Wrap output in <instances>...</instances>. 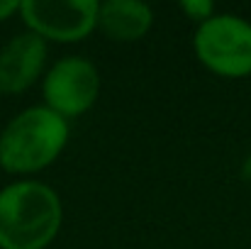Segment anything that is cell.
Here are the masks:
<instances>
[{
	"mask_svg": "<svg viewBox=\"0 0 251 249\" xmlns=\"http://www.w3.org/2000/svg\"><path fill=\"white\" fill-rule=\"evenodd\" d=\"M61 227L59 195L44 183H15L0 191V247L44 249Z\"/></svg>",
	"mask_w": 251,
	"mask_h": 249,
	"instance_id": "6da1fadb",
	"label": "cell"
},
{
	"mask_svg": "<svg viewBox=\"0 0 251 249\" xmlns=\"http://www.w3.org/2000/svg\"><path fill=\"white\" fill-rule=\"evenodd\" d=\"M66 137L69 125L54 110H25L0 135V166L12 173L39 171L59 157Z\"/></svg>",
	"mask_w": 251,
	"mask_h": 249,
	"instance_id": "7a4b0ae2",
	"label": "cell"
},
{
	"mask_svg": "<svg viewBox=\"0 0 251 249\" xmlns=\"http://www.w3.org/2000/svg\"><path fill=\"white\" fill-rule=\"evenodd\" d=\"M200 61L222 76L251 74V25L234 15H217L200 25L195 34Z\"/></svg>",
	"mask_w": 251,
	"mask_h": 249,
	"instance_id": "3957f363",
	"label": "cell"
},
{
	"mask_svg": "<svg viewBox=\"0 0 251 249\" xmlns=\"http://www.w3.org/2000/svg\"><path fill=\"white\" fill-rule=\"evenodd\" d=\"M20 12L42 39L76 42L98 25L100 5L93 0H25L20 2Z\"/></svg>",
	"mask_w": 251,
	"mask_h": 249,
	"instance_id": "277c9868",
	"label": "cell"
},
{
	"mask_svg": "<svg viewBox=\"0 0 251 249\" xmlns=\"http://www.w3.org/2000/svg\"><path fill=\"white\" fill-rule=\"evenodd\" d=\"M98 90H100V76L95 66L78 56L59 61L44 81L49 110H54L61 117L85 112L95 103Z\"/></svg>",
	"mask_w": 251,
	"mask_h": 249,
	"instance_id": "5b68a950",
	"label": "cell"
},
{
	"mask_svg": "<svg viewBox=\"0 0 251 249\" xmlns=\"http://www.w3.org/2000/svg\"><path fill=\"white\" fill-rule=\"evenodd\" d=\"M47 47L34 32L17 34L0 52V90L20 93L29 88L44 66Z\"/></svg>",
	"mask_w": 251,
	"mask_h": 249,
	"instance_id": "8992f818",
	"label": "cell"
},
{
	"mask_svg": "<svg viewBox=\"0 0 251 249\" xmlns=\"http://www.w3.org/2000/svg\"><path fill=\"white\" fill-rule=\"evenodd\" d=\"M98 22L107 37L120 42H134L147 34L151 25V10L134 0H110L100 5Z\"/></svg>",
	"mask_w": 251,
	"mask_h": 249,
	"instance_id": "52a82bcc",
	"label": "cell"
},
{
	"mask_svg": "<svg viewBox=\"0 0 251 249\" xmlns=\"http://www.w3.org/2000/svg\"><path fill=\"white\" fill-rule=\"evenodd\" d=\"M183 7H185L193 17L202 20V22L212 17V5H210V2H193V0H188V2H183Z\"/></svg>",
	"mask_w": 251,
	"mask_h": 249,
	"instance_id": "ba28073f",
	"label": "cell"
},
{
	"mask_svg": "<svg viewBox=\"0 0 251 249\" xmlns=\"http://www.w3.org/2000/svg\"><path fill=\"white\" fill-rule=\"evenodd\" d=\"M17 10H20V2H15V0H0V20H7Z\"/></svg>",
	"mask_w": 251,
	"mask_h": 249,
	"instance_id": "9c48e42d",
	"label": "cell"
}]
</instances>
